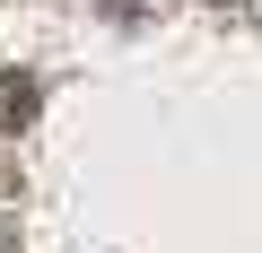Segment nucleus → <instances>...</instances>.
<instances>
[{
    "mask_svg": "<svg viewBox=\"0 0 262 253\" xmlns=\"http://www.w3.org/2000/svg\"><path fill=\"white\" fill-rule=\"evenodd\" d=\"M0 122H9V131H18V122H35V79H27V70L0 79Z\"/></svg>",
    "mask_w": 262,
    "mask_h": 253,
    "instance_id": "1",
    "label": "nucleus"
}]
</instances>
